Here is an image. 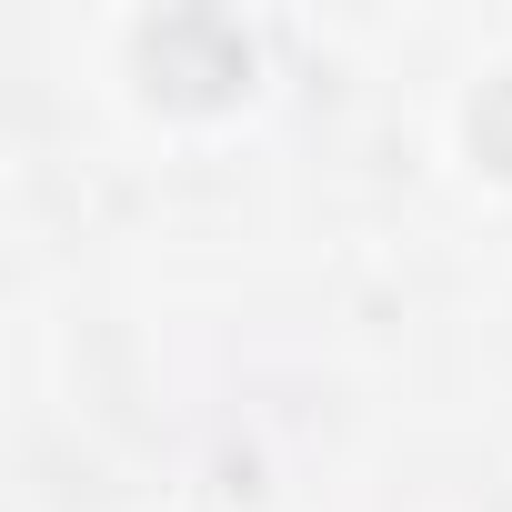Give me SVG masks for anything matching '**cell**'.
Returning <instances> with one entry per match:
<instances>
[{
    "instance_id": "cell-1",
    "label": "cell",
    "mask_w": 512,
    "mask_h": 512,
    "mask_svg": "<svg viewBox=\"0 0 512 512\" xmlns=\"http://www.w3.org/2000/svg\"><path fill=\"white\" fill-rule=\"evenodd\" d=\"M472 151H482L492 171H512V81L482 91V111H472Z\"/></svg>"
}]
</instances>
